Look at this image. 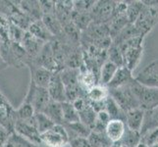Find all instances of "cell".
Masks as SVG:
<instances>
[{"label": "cell", "mask_w": 158, "mask_h": 147, "mask_svg": "<svg viewBox=\"0 0 158 147\" xmlns=\"http://www.w3.org/2000/svg\"><path fill=\"white\" fill-rule=\"evenodd\" d=\"M144 37L137 36L134 39H131L127 41L123 42L121 45H119V49L121 51L123 59H124V66L127 67L131 72L135 69L138 66L141 55H143V42Z\"/></svg>", "instance_id": "6da1fadb"}, {"label": "cell", "mask_w": 158, "mask_h": 147, "mask_svg": "<svg viewBox=\"0 0 158 147\" xmlns=\"http://www.w3.org/2000/svg\"><path fill=\"white\" fill-rule=\"evenodd\" d=\"M130 88L139 103V108L143 111L158 107V88L140 84L135 78L130 81Z\"/></svg>", "instance_id": "7a4b0ae2"}, {"label": "cell", "mask_w": 158, "mask_h": 147, "mask_svg": "<svg viewBox=\"0 0 158 147\" xmlns=\"http://www.w3.org/2000/svg\"><path fill=\"white\" fill-rule=\"evenodd\" d=\"M108 92L109 96L117 103L125 113L132 109L139 108V103L130 88V83L117 88H108Z\"/></svg>", "instance_id": "3957f363"}, {"label": "cell", "mask_w": 158, "mask_h": 147, "mask_svg": "<svg viewBox=\"0 0 158 147\" xmlns=\"http://www.w3.org/2000/svg\"><path fill=\"white\" fill-rule=\"evenodd\" d=\"M158 23V5L143 6L139 18L134 23L139 35L144 37Z\"/></svg>", "instance_id": "277c9868"}, {"label": "cell", "mask_w": 158, "mask_h": 147, "mask_svg": "<svg viewBox=\"0 0 158 147\" xmlns=\"http://www.w3.org/2000/svg\"><path fill=\"white\" fill-rule=\"evenodd\" d=\"M50 101L51 99L47 89L44 88L36 86L34 81L31 80L30 88L24 102L29 103L34 107L35 113H42Z\"/></svg>", "instance_id": "5b68a950"}, {"label": "cell", "mask_w": 158, "mask_h": 147, "mask_svg": "<svg viewBox=\"0 0 158 147\" xmlns=\"http://www.w3.org/2000/svg\"><path fill=\"white\" fill-rule=\"evenodd\" d=\"M41 143L47 147H65L70 142V137L63 125H54L44 133L40 134Z\"/></svg>", "instance_id": "8992f818"}, {"label": "cell", "mask_w": 158, "mask_h": 147, "mask_svg": "<svg viewBox=\"0 0 158 147\" xmlns=\"http://www.w3.org/2000/svg\"><path fill=\"white\" fill-rule=\"evenodd\" d=\"M14 133L35 145L39 146L41 144L40 133L36 129L35 117L27 121H16L14 124Z\"/></svg>", "instance_id": "52a82bcc"}, {"label": "cell", "mask_w": 158, "mask_h": 147, "mask_svg": "<svg viewBox=\"0 0 158 147\" xmlns=\"http://www.w3.org/2000/svg\"><path fill=\"white\" fill-rule=\"evenodd\" d=\"M116 2L114 1H95L94 5L89 11V16L92 23L107 24L115 12Z\"/></svg>", "instance_id": "ba28073f"}, {"label": "cell", "mask_w": 158, "mask_h": 147, "mask_svg": "<svg viewBox=\"0 0 158 147\" xmlns=\"http://www.w3.org/2000/svg\"><path fill=\"white\" fill-rule=\"evenodd\" d=\"M135 80L143 85L158 88V59L140 71Z\"/></svg>", "instance_id": "9c48e42d"}, {"label": "cell", "mask_w": 158, "mask_h": 147, "mask_svg": "<svg viewBox=\"0 0 158 147\" xmlns=\"http://www.w3.org/2000/svg\"><path fill=\"white\" fill-rule=\"evenodd\" d=\"M48 94L50 96V99L52 101L62 103L67 101L66 98V90L63 84V81L61 80L60 73H53L51 76V79L47 86Z\"/></svg>", "instance_id": "30bf717a"}, {"label": "cell", "mask_w": 158, "mask_h": 147, "mask_svg": "<svg viewBox=\"0 0 158 147\" xmlns=\"http://www.w3.org/2000/svg\"><path fill=\"white\" fill-rule=\"evenodd\" d=\"M126 129V125L121 120H110L105 128V134L112 143L118 142L122 138Z\"/></svg>", "instance_id": "8fae6325"}, {"label": "cell", "mask_w": 158, "mask_h": 147, "mask_svg": "<svg viewBox=\"0 0 158 147\" xmlns=\"http://www.w3.org/2000/svg\"><path fill=\"white\" fill-rule=\"evenodd\" d=\"M143 116L144 111L140 108L129 110L125 115V125L131 130L139 132L141 129V125H143Z\"/></svg>", "instance_id": "7c38bea8"}, {"label": "cell", "mask_w": 158, "mask_h": 147, "mask_svg": "<svg viewBox=\"0 0 158 147\" xmlns=\"http://www.w3.org/2000/svg\"><path fill=\"white\" fill-rule=\"evenodd\" d=\"M133 79L134 77L132 76V72H131L127 67L124 66L121 68H118L115 75H114V77L110 80V83L106 85V88H120V86L128 84Z\"/></svg>", "instance_id": "4fadbf2b"}, {"label": "cell", "mask_w": 158, "mask_h": 147, "mask_svg": "<svg viewBox=\"0 0 158 147\" xmlns=\"http://www.w3.org/2000/svg\"><path fill=\"white\" fill-rule=\"evenodd\" d=\"M158 129V107L144 111L143 121L139 130L140 137L150 130Z\"/></svg>", "instance_id": "5bb4252c"}, {"label": "cell", "mask_w": 158, "mask_h": 147, "mask_svg": "<svg viewBox=\"0 0 158 147\" xmlns=\"http://www.w3.org/2000/svg\"><path fill=\"white\" fill-rule=\"evenodd\" d=\"M24 51L28 52L31 55L39 54L43 48V41L36 39L34 35H31L29 31H26L23 39L21 41Z\"/></svg>", "instance_id": "9a60e30c"}, {"label": "cell", "mask_w": 158, "mask_h": 147, "mask_svg": "<svg viewBox=\"0 0 158 147\" xmlns=\"http://www.w3.org/2000/svg\"><path fill=\"white\" fill-rule=\"evenodd\" d=\"M20 4V10L24 12L32 21H40L42 18L40 1H24Z\"/></svg>", "instance_id": "2e32d148"}, {"label": "cell", "mask_w": 158, "mask_h": 147, "mask_svg": "<svg viewBox=\"0 0 158 147\" xmlns=\"http://www.w3.org/2000/svg\"><path fill=\"white\" fill-rule=\"evenodd\" d=\"M45 116H47L55 125H63V115L61 103L50 101L42 112Z\"/></svg>", "instance_id": "e0dca14e"}, {"label": "cell", "mask_w": 158, "mask_h": 147, "mask_svg": "<svg viewBox=\"0 0 158 147\" xmlns=\"http://www.w3.org/2000/svg\"><path fill=\"white\" fill-rule=\"evenodd\" d=\"M137 36H141V35H139V32L138 31V30L135 29V27L134 26V24H128L112 39V44L119 46V45H121L123 42L127 41V40L131 39H134V37H137ZM141 37H143V36H141Z\"/></svg>", "instance_id": "ac0fdd59"}, {"label": "cell", "mask_w": 158, "mask_h": 147, "mask_svg": "<svg viewBox=\"0 0 158 147\" xmlns=\"http://www.w3.org/2000/svg\"><path fill=\"white\" fill-rule=\"evenodd\" d=\"M29 32L31 35H34L35 37H36V39H39L43 42L51 39L53 36L49 32V31L46 29V27L43 25L41 20L32 22L29 28Z\"/></svg>", "instance_id": "d6986e66"}, {"label": "cell", "mask_w": 158, "mask_h": 147, "mask_svg": "<svg viewBox=\"0 0 158 147\" xmlns=\"http://www.w3.org/2000/svg\"><path fill=\"white\" fill-rule=\"evenodd\" d=\"M109 96L108 88L99 84H95L86 91V99L89 102H102Z\"/></svg>", "instance_id": "ffe728a7"}, {"label": "cell", "mask_w": 158, "mask_h": 147, "mask_svg": "<svg viewBox=\"0 0 158 147\" xmlns=\"http://www.w3.org/2000/svg\"><path fill=\"white\" fill-rule=\"evenodd\" d=\"M52 72L49 70H47L43 67H40L35 70V72L32 73V77L31 80L35 84L36 86H40V88H47L48 84H49Z\"/></svg>", "instance_id": "44dd1931"}, {"label": "cell", "mask_w": 158, "mask_h": 147, "mask_svg": "<svg viewBox=\"0 0 158 147\" xmlns=\"http://www.w3.org/2000/svg\"><path fill=\"white\" fill-rule=\"evenodd\" d=\"M66 129L67 133L71 132L73 134V137H71V139L77 138V137H83V138H88V137L90 134L91 129L86 127L85 124L81 122H76L73 124H68V125H63ZM70 139V140H71Z\"/></svg>", "instance_id": "7402d4cb"}, {"label": "cell", "mask_w": 158, "mask_h": 147, "mask_svg": "<svg viewBox=\"0 0 158 147\" xmlns=\"http://www.w3.org/2000/svg\"><path fill=\"white\" fill-rule=\"evenodd\" d=\"M118 67L115 66L113 63L106 61L102 64V66L100 68L99 71V77H98V80H99V84L106 86L110 80H112V78L115 75L116 71H117Z\"/></svg>", "instance_id": "603a6c76"}, {"label": "cell", "mask_w": 158, "mask_h": 147, "mask_svg": "<svg viewBox=\"0 0 158 147\" xmlns=\"http://www.w3.org/2000/svg\"><path fill=\"white\" fill-rule=\"evenodd\" d=\"M104 111L108 114L111 120H121L125 122V113L119 105L114 101L110 96H108L105 99V108Z\"/></svg>", "instance_id": "cb8c5ba5"}, {"label": "cell", "mask_w": 158, "mask_h": 147, "mask_svg": "<svg viewBox=\"0 0 158 147\" xmlns=\"http://www.w3.org/2000/svg\"><path fill=\"white\" fill-rule=\"evenodd\" d=\"M62 115H63V125L73 124L80 121L79 113L74 108L72 102L65 101L61 103Z\"/></svg>", "instance_id": "d4e9b609"}, {"label": "cell", "mask_w": 158, "mask_h": 147, "mask_svg": "<svg viewBox=\"0 0 158 147\" xmlns=\"http://www.w3.org/2000/svg\"><path fill=\"white\" fill-rule=\"evenodd\" d=\"M41 22L46 27V29L49 31L52 35H59L62 31V25L60 24L59 20L57 19L55 13L49 15H43L41 18Z\"/></svg>", "instance_id": "484cf974"}, {"label": "cell", "mask_w": 158, "mask_h": 147, "mask_svg": "<svg viewBox=\"0 0 158 147\" xmlns=\"http://www.w3.org/2000/svg\"><path fill=\"white\" fill-rule=\"evenodd\" d=\"M72 20L76 28L81 31H85L92 23L89 12H77V11L73 10Z\"/></svg>", "instance_id": "4316f807"}, {"label": "cell", "mask_w": 158, "mask_h": 147, "mask_svg": "<svg viewBox=\"0 0 158 147\" xmlns=\"http://www.w3.org/2000/svg\"><path fill=\"white\" fill-rule=\"evenodd\" d=\"M35 111L29 103H23L19 108H17L13 112V117L15 122L16 121H27L35 117Z\"/></svg>", "instance_id": "83f0119b"}, {"label": "cell", "mask_w": 158, "mask_h": 147, "mask_svg": "<svg viewBox=\"0 0 158 147\" xmlns=\"http://www.w3.org/2000/svg\"><path fill=\"white\" fill-rule=\"evenodd\" d=\"M140 133L139 132H135L131 130L126 127L125 133L123 134L122 138L119 140V142L125 147H137L140 143Z\"/></svg>", "instance_id": "f1b7e54d"}, {"label": "cell", "mask_w": 158, "mask_h": 147, "mask_svg": "<svg viewBox=\"0 0 158 147\" xmlns=\"http://www.w3.org/2000/svg\"><path fill=\"white\" fill-rule=\"evenodd\" d=\"M86 139L91 147H110L112 144L111 141L106 137L105 133L91 132Z\"/></svg>", "instance_id": "f546056e"}, {"label": "cell", "mask_w": 158, "mask_h": 147, "mask_svg": "<svg viewBox=\"0 0 158 147\" xmlns=\"http://www.w3.org/2000/svg\"><path fill=\"white\" fill-rule=\"evenodd\" d=\"M144 5L141 1H131L128 2V8L126 11V18L129 24H134L139 18Z\"/></svg>", "instance_id": "4dcf8cb0"}, {"label": "cell", "mask_w": 158, "mask_h": 147, "mask_svg": "<svg viewBox=\"0 0 158 147\" xmlns=\"http://www.w3.org/2000/svg\"><path fill=\"white\" fill-rule=\"evenodd\" d=\"M35 125H36V129L40 134L44 133L45 132H47L48 129H50L54 125H55L43 113H35Z\"/></svg>", "instance_id": "1f68e13d"}, {"label": "cell", "mask_w": 158, "mask_h": 147, "mask_svg": "<svg viewBox=\"0 0 158 147\" xmlns=\"http://www.w3.org/2000/svg\"><path fill=\"white\" fill-rule=\"evenodd\" d=\"M106 56H107V61L113 63L115 66H117L118 68L124 67V59H123V55L118 46L112 44L110 47L107 49L106 51Z\"/></svg>", "instance_id": "d6a6232c"}, {"label": "cell", "mask_w": 158, "mask_h": 147, "mask_svg": "<svg viewBox=\"0 0 158 147\" xmlns=\"http://www.w3.org/2000/svg\"><path fill=\"white\" fill-rule=\"evenodd\" d=\"M96 112L90 107V105H89L85 110H83L81 112L79 113V117H80V122H81L83 124H85L86 127H89L90 129L94 126V124L95 122L96 119Z\"/></svg>", "instance_id": "836d02e7"}, {"label": "cell", "mask_w": 158, "mask_h": 147, "mask_svg": "<svg viewBox=\"0 0 158 147\" xmlns=\"http://www.w3.org/2000/svg\"><path fill=\"white\" fill-rule=\"evenodd\" d=\"M5 147H39V146L31 143L30 141L21 137L17 133H12L9 135L7 142L5 144Z\"/></svg>", "instance_id": "e575fe53"}, {"label": "cell", "mask_w": 158, "mask_h": 147, "mask_svg": "<svg viewBox=\"0 0 158 147\" xmlns=\"http://www.w3.org/2000/svg\"><path fill=\"white\" fill-rule=\"evenodd\" d=\"M140 142L148 147H151L155 144H158V129L150 130V132L141 135Z\"/></svg>", "instance_id": "d590c367"}, {"label": "cell", "mask_w": 158, "mask_h": 147, "mask_svg": "<svg viewBox=\"0 0 158 147\" xmlns=\"http://www.w3.org/2000/svg\"><path fill=\"white\" fill-rule=\"evenodd\" d=\"M9 27L10 22L0 16V37L4 40L9 39Z\"/></svg>", "instance_id": "8d00e7d4"}, {"label": "cell", "mask_w": 158, "mask_h": 147, "mask_svg": "<svg viewBox=\"0 0 158 147\" xmlns=\"http://www.w3.org/2000/svg\"><path fill=\"white\" fill-rule=\"evenodd\" d=\"M72 104H73L74 108L77 110V112L80 113L83 110H85V109L89 105V100L86 99V98L80 97V98H77L76 100H74L72 102Z\"/></svg>", "instance_id": "74e56055"}, {"label": "cell", "mask_w": 158, "mask_h": 147, "mask_svg": "<svg viewBox=\"0 0 158 147\" xmlns=\"http://www.w3.org/2000/svg\"><path fill=\"white\" fill-rule=\"evenodd\" d=\"M69 144L71 145V147H91L89 143L88 139L83 137H77L71 139Z\"/></svg>", "instance_id": "f35d334b"}, {"label": "cell", "mask_w": 158, "mask_h": 147, "mask_svg": "<svg viewBox=\"0 0 158 147\" xmlns=\"http://www.w3.org/2000/svg\"><path fill=\"white\" fill-rule=\"evenodd\" d=\"M10 133L7 129H5L2 126H0V147H5Z\"/></svg>", "instance_id": "ab89813d"}, {"label": "cell", "mask_w": 158, "mask_h": 147, "mask_svg": "<svg viewBox=\"0 0 158 147\" xmlns=\"http://www.w3.org/2000/svg\"><path fill=\"white\" fill-rule=\"evenodd\" d=\"M110 147H125V146H124V145H122V144L120 143L119 141H118V142H114V143H112Z\"/></svg>", "instance_id": "60d3db41"}, {"label": "cell", "mask_w": 158, "mask_h": 147, "mask_svg": "<svg viewBox=\"0 0 158 147\" xmlns=\"http://www.w3.org/2000/svg\"><path fill=\"white\" fill-rule=\"evenodd\" d=\"M151 147H158V144H155V145H153V146H151Z\"/></svg>", "instance_id": "b9f144b4"}]
</instances>
